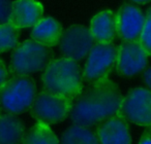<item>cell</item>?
<instances>
[{
  "mask_svg": "<svg viewBox=\"0 0 151 144\" xmlns=\"http://www.w3.org/2000/svg\"><path fill=\"white\" fill-rule=\"evenodd\" d=\"M25 135L24 123L17 115L0 113V144H22Z\"/></svg>",
  "mask_w": 151,
  "mask_h": 144,
  "instance_id": "cell-15",
  "label": "cell"
},
{
  "mask_svg": "<svg viewBox=\"0 0 151 144\" xmlns=\"http://www.w3.org/2000/svg\"><path fill=\"white\" fill-rule=\"evenodd\" d=\"M127 123L139 127H151V91L134 88L122 99L119 113Z\"/></svg>",
  "mask_w": 151,
  "mask_h": 144,
  "instance_id": "cell-7",
  "label": "cell"
},
{
  "mask_svg": "<svg viewBox=\"0 0 151 144\" xmlns=\"http://www.w3.org/2000/svg\"><path fill=\"white\" fill-rule=\"evenodd\" d=\"M142 79L146 88L151 91V66L147 67L142 72Z\"/></svg>",
  "mask_w": 151,
  "mask_h": 144,
  "instance_id": "cell-22",
  "label": "cell"
},
{
  "mask_svg": "<svg viewBox=\"0 0 151 144\" xmlns=\"http://www.w3.org/2000/svg\"><path fill=\"white\" fill-rule=\"evenodd\" d=\"M94 43L89 28L76 24L63 30L58 44L62 57L79 62L87 58Z\"/></svg>",
  "mask_w": 151,
  "mask_h": 144,
  "instance_id": "cell-8",
  "label": "cell"
},
{
  "mask_svg": "<svg viewBox=\"0 0 151 144\" xmlns=\"http://www.w3.org/2000/svg\"><path fill=\"white\" fill-rule=\"evenodd\" d=\"M22 144H60V140L50 126L35 123L26 132Z\"/></svg>",
  "mask_w": 151,
  "mask_h": 144,
  "instance_id": "cell-17",
  "label": "cell"
},
{
  "mask_svg": "<svg viewBox=\"0 0 151 144\" xmlns=\"http://www.w3.org/2000/svg\"><path fill=\"white\" fill-rule=\"evenodd\" d=\"M13 0H0V24H5L9 22Z\"/></svg>",
  "mask_w": 151,
  "mask_h": 144,
  "instance_id": "cell-20",
  "label": "cell"
},
{
  "mask_svg": "<svg viewBox=\"0 0 151 144\" xmlns=\"http://www.w3.org/2000/svg\"><path fill=\"white\" fill-rule=\"evenodd\" d=\"M139 41L147 54L151 56V18L146 17V22H145L143 31L139 38Z\"/></svg>",
  "mask_w": 151,
  "mask_h": 144,
  "instance_id": "cell-19",
  "label": "cell"
},
{
  "mask_svg": "<svg viewBox=\"0 0 151 144\" xmlns=\"http://www.w3.org/2000/svg\"><path fill=\"white\" fill-rule=\"evenodd\" d=\"M60 144H101L92 128L71 125L62 133Z\"/></svg>",
  "mask_w": 151,
  "mask_h": 144,
  "instance_id": "cell-16",
  "label": "cell"
},
{
  "mask_svg": "<svg viewBox=\"0 0 151 144\" xmlns=\"http://www.w3.org/2000/svg\"><path fill=\"white\" fill-rule=\"evenodd\" d=\"M51 60L50 48L29 38L20 42L13 50L9 67V74L30 76L44 71Z\"/></svg>",
  "mask_w": 151,
  "mask_h": 144,
  "instance_id": "cell-4",
  "label": "cell"
},
{
  "mask_svg": "<svg viewBox=\"0 0 151 144\" xmlns=\"http://www.w3.org/2000/svg\"><path fill=\"white\" fill-rule=\"evenodd\" d=\"M9 68L5 65L4 61L0 59V86L9 78Z\"/></svg>",
  "mask_w": 151,
  "mask_h": 144,
  "instance_id": "cell-21",
  "label": "cell"
},
{
  "mask_svg": "<svg viewBox=\"0 0 151 144\" xmlns=\"http://www.w3.org/2000/svg\"><path fill=\"white\" fill-rule=\"evenodd\" d=\"M62 33L61 24L54 18L46 17L31 28L30 38L37 43L51 48L59 43Z\"/></svg>",
  "mask_w": 151,
  "mask_h": 144,
  "instance_id": "cell-14",
  "label": "cell"
},
{
  "mask_svg": "<svg viewBox=\"0 0 151 144\" xmlns=\"http://www.w3.org/2000/svg\"><path fill=\"white\" fill-rule=\"evenodd\" d=\"M95 133L101 144H132L129 126L120 114L96 126Z\"/></svg>",
  "mask_w": 151,
  "mask_h": 144,
  "instance_id": "cell-12",
  "label": "cell"
},
{
  "mask_svg": "<svg viewBox=\"0 0 151 144\" xmlns=\"http://www.w3.org/2000/svg\"><path fill=\"white\" fill-rule=\"evenodd\" d=\"M130 1L140 5H145V4H148L149 2H151V0H130Z\"/></svg>",
  "mask_w": 151,
  "mask_h": 144,
  "instance_id": "cell-24",
  "label": "cell"
},
{
  "mask_svg": "<svg viewBox=\"0 0 151 144\" xmlns=\"http://www.w3.org/2000/svg\"><path fill=\"white\" fill-rule=\"evenodd\" d=\"M20 43V30L9 23L0 24V54L13 50Z\"/></svg>",
  "mask_w": 151,
  "mask_h": 144,
  "instance_id": "cell-18",
  "label": "cell"
},
{
  "mask_svg": "<svg viewBox=\"0 0 151 144\" xmlns=\"http://www.w3.org/2000/svg\"><path fill=\"white\" fill-rule=\"evenodd\" d=\"M73 100L42 90L37 93L29 108L35 123L55 125L69 116Z\"/></svg>",
  "mask_w": 151,
  "mask_h": 144,
  "instance_id": "cell-5",
  "label": "cell"
},
{
  "mask_svg": "<svg viewBox=\"0 0 151 144\" xmlns=\"http://www.w3.org/2000/svg\"><path fill=\"white\" fill-rule=\"evenodd\" d=\"M117 36L122 41L139 40L143 31L146 16L132 4H122L116 13Z\"/></svg>",
  "mask_w": 151,
  "mask_h": 144,
  "instance_id": "cell-10",
  "label": "cell"
},
{
  "mask_svg": "<svg viewBox=\"0 0 151 144\" xmlns=\"http://www.w3.org/2000/svg\"><path fill=\"white\" fill-rule=\"evenodd\" d=\"M146 17H147V18H151V6H150V9H149L148 11H147Z\"/></svg>",
  "mask_w": 151,
  "mask_h": 144,
  "instance_id": "cell-25",
  "label": "cell"
},
{
  "mask_svg": "<svg viewBox=\"0 0 151 144\" xmlns=\"http://www.w3.org/2000/svg\"><path fill=\"white\" fill-rule=\"evenodd\" d=\"M89 30L95 42H113L117 36L116 13L109 9L96 13L90 20Z\"/></svg>",
  "mask_w": 151,
  "mask_h": 144,
  "instance_id": "cell-13",
  "label": "cell"
},
{
  "mask_svg": "<svg viewBox=\"0 0 151 144\" xmlns=\"http://www.w3.org/2000/svg\"><path fill=\"white\" fill-rule=\"evenodd\" d=\"M89 84L73 100L68 117L73 125L92 128L119 113L123 95L110 78Z\"/></svg>",
  "mask_w": 151,
  "mask_h": 144,
  "instance_id": "cell-1",
  "label": "cell"
},
{
  "mask_svg": "<svg viewBox=\"0 0 151 144\" xmlns=\"http://www.w3.org/2000/svg\"><path fill=\"white\" fill-rule=\"evenodd\" d=\"M138 144H151V127L146 128L139 139Z\"/></svg>",
  "mask_w": 151,
  "mask_h": 144,
  "instance_id": "cell-23",
  "label": "cell"
},
{
  "mask_svg": "<svg viewBox=\"0 0 151 144\" xmlns=\"http://www.w3.org/2000/svg\"><path fill=\"white\" fill-rule=\"evenodd\" d=\"M36 94V84L32 77L9 76L0 86V113L18 115L29 110Z\"/></svg>",
  "mask_w": 151,
  "mask_h": 144,
  "instance_id": "cell-3",
  "label": "cell"
},
{
  "mask_svg": "<svg viewBox=\"0 0 151 144\" xmlns=\"http://www.w3.org/2000/svg\"><path fill=\"white\" fill-rule=\"evenodd\" d=\"M83 72L77 61L52 59L42 74V90L75 100L83 91Z\"/></svg>",
  "mask_w": 151,
  "mask_h": 144,
  "instance_id": "cell-2",
  "label": "cell"
},
{
  "mask_svg": "<svg viewBox=\"0 0 151 144\" xmlns=\"http://www.w3.org/2000/svg\"><path fill=\"white\" fill-rule=\"evenodd\" d=\"M44 18V6L37 0H14L9 24L19 30L32 28Z\"/></svg>",
  "mask_w": 151,
  "mask_h": 144,
  "instance_id": "cell-11",
  "label": "cell"
},
{
  "mask_svg": "<svg viewBox=\"0 0 151 144\" xmlns=\"http://www.w3.org/2000/svg\"><path fill=\"white\" fill-rule=\"evenodd\" d=\"M117 46L111 43L95 42L88 54L83 68V79L89 84L105 80L115 69Z\"/></svg>",
  "mask_w": 151,
  "mask_h": 144,
  "instance_id": "cell-6",
  "label": "cell"
},
{
  "mask_svg": "<svg viewBox=\"0 0 151 144\" xmlns=\"http://www.w3.org/2000/svg\"><path fill=\"white\" fill-rule=\"evenodd\" d=\"M149 55L139 40L122 41L117 46L115 70L124 77H132L147 68Z\"/></svg>",
  "mask_w": 151,
  "mask_h": 144,
  "instance_id": "cell-9",
  "label": "cell"
}]
</instances>
